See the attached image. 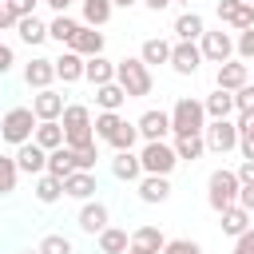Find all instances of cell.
Returning <instances> with one entry per match:
<instances>
[{
    "instance_id": "cell-40",
    "label": "cell",
    "mask_w": 254,
    "mask_h": 254,
    "mask_svg": "<svg viewBox=\"0 0 254 254\" xmlns=\"http://www.w3.org/2000/svg\"><path fill=\"white\" fill-rule=\"evenodd\" d=\"M40 254H75V246H71V238H67V234H44Z\"/></svg>"
},
{
    "instance_id": "cell-36",
    "label": "cell",
    "mask_w": 254,
    "mask_h": 254,
    "mask_svg": "<svg viewBox=\"0 0 254 254\" xmlns=\"http://www.w3.org/2000/svg\"><path fill=\"white\" fill-rule=\"evenodd\" d=\"M131 242H135V246H147V250H163V246H167V234H163L159 226H135V230H131Z\"/></svg>"
},
{
    "instance_id": "cell-19",
    "label": "cell",
    "mask_w": 254,
    "mask_h": 254,
    "mask_svg": "<svg viewBox=\"0 0 254 254\" xmlns=\"http://www.w3.org/2000/svg\"><path fill=\"white\" fill-rule=\"evenodd\" d=\"M111 175H115L119 183H139V179H143L139 151H115V159H111Z\"/></svg>"
},
{
    "instance_id": "cell-50",
    "label": "cell",
    "mask_w": 254,
    "mask_h": 254,
    "mask_svg": "<svg viewBox=\"0 0 254 254\" xmlns=\"http://www.w3.org/2000/svg\"><path fill=\"white\" fill-rule=\"evenodd\" d=\"M234 171H238V179H242V183H254V159H242Z\"/></svg>"
},
{
    "instance_id": "cell-39",
    "label": "cell",
    "mask_w": 254,
    "mask_h": 254,
    "mask_svg": "<svg viewBox=\"0 0 254 254\" xmlns=\"http://www.w3.org/2000/svg\"><path fill=\"white\" fill-rule=\"evenodd\" d=\"M135 143H139V127L123 119V123H119V131L111 135V147H115V151H135Z\"/></svg>"
},
{
    "instance_id": "cell-57",
    "label": "cell",
    "mask_w": 254,
    "mask_h": 254,
    "mask_svg": "<svg viewBox=\"0 0 254 254\" xmlns=\"http://www.w3.org/2000/svg\"><path fill=\"white\" fill-rule=\"evenodd\" d=\"M171 4H190V0H171Z\"/></svg>"
},
{
    "instance_id": "cell-59",
    "label": "cell",
    "mask_w": 254,
    "mask_h": 254,
    "mask_svg": "<svg viewBox=\"0 0 254 254\" xmlns=\"http://www.w3.org/2000/svg\"><path fill=\"white\" fill-rule=\"evenodd\" d=\"M250 4H254V0H250Z\"/></svg>"
},
{
    "instance_id": "cell-33",
    "label": "cell",
    "mask_w": 254,
    "mask_h": 254,
    "mask_svg": "<svg viewBox=\"0 0 254 254\" xmlns=\"http://www.w3.org/2000/svg\"><path fill=\"white\" fill-rule=\"evenodd\" d=\"M75 171V151L64 143V147H56V151H48V175H56V179H67Z\"/></svg>"
},
{
    "instance_id": "cell-18",
    "label": "cell",
    "mask_w": 254,
    "mask_h": 254,
    "mask_svg": "<svg viewBox=\"0 0 254 254\" xmlns=\"http://www.w3.org/2000/svg\"><path fill=\"white\" fill-rule=\"evenodd\" d=\"M83 67H87V60L79 52H71V48H64L56 56V79H64V83H79L83 79Z\"/></svg>"
},
{
    "instance_id": "cell-20",
    "label": "cell",
    "mask_w": 254,
    "mask_h": 254,
    "mask_svg": "<svg viewBox=\"0 0 254 254\" xmlns=\"http://www.w3.org/2000/svg\"><path fill=\"white\" fill-rule=\"evenodd\" d=\"M95 190H99V183H95V171H71V175L64 179V194H67V198H79V202H87Z\"/></svg>"
},
{
    "instance_id": "cell-9",
    "label": "cell",
    "mask_w": 254,
    "mask_h": 254,
    "mask_svg": "<svg viewBox=\"0 0 254 254\" xmlns=\"http://www.w3.org/2000/svg\"><path fill=\"white\" fill-rule=\"evenodd\" d=\"M198 64H202V48L194 40H175V48H171V71L175 75H194Z\"/></svg>"
},
{
    "instance_id": "cell-16",
    "label": "cell",
    "mask_w": 254,
    "mask_h": 254,
    "mask_svg": "<svg viewBox=\"0 0 254 254\" xmlns=\"http://www.w3.org/2000/svg\"><path fill=\"white\" fill-rule=\"evenodd\" d=\"M64 107H67V99H64V91H56V87H44V91L32 95V111H36V119H60Z\"/></svg>"
},
{
    "instance_id": "cell-45",
    "label": "cell",
    "mask_w": 254,
    "mask_h": 254,
    "mask_svg": "<svg viewBox=\"0 0 254 254\" xmlns=\"http://www.w3.org/2000/svg\"><path fill=\"white\" fill-rule=\"evenodd\" d=\"M16 24H20V12H16V8L4 0V4H0V32H8V28L16 32Z\"/></svg>"
},
{
    "instance_id": "cell-10",
    "label": "cell",
    "mask_w": 254,
    "mask_h": 254,
    "mask_svg": "<svg viewBox=\"0 0 254 254\" xmlns=\"http://www.w3.org/2000/svg\"><path fill=\"white\" fill-rule=\"evenodd\" d=\"M218 20L226 24V28H234V32H242V28H254V4L250 0H218Z\"/></svg>"
},
{
    "instance_id": "cell-55",
    "label": "cell",
    "mask_w": 254,
    "mask_h": 254,
    "mask_svg": "<svg viewBox=\"0 0 254 254\" xmlns=\"http://www.w3.org/2000/svg\"><path fill=\"white\" fill-rule=\"evenodd\" d=\"M111 4H115V8H135L139 0H111Z\"/></svg>"
},
{
    "instance_id": "cell-54",
    "label": "cell",
    "mask_w": 254,
    "mask_h": 254,
    "mask_svg": "<svg viewBox=\"0 0 254 254\" xmlns=\"http://www.w3.org/2000/svg\"><path fill=\"white\" fill-rule=\"evenodd\" d=\"M127 254H159V250H147V246H135V242H131V246H127Z\"/></svg>"
},
{
    "instance_id": "cell-35",
    "label": "cell",
    "mask_w": 254,
    "mask_h": 254,
    "mask_svg": "<svg viewBox=\"0 0 254 254\" xmlns=\"http://www.w3.org/2000/svg\"><path fill=\"white\" fill-rule=\"evenodd\" d=\"M79 8H83V24H91V28H103L115 12L111 0H79Z\"/></svg>"
},
{
    "instance_id": "cell-11",
    "label": "cell",
    "mask_w": 254,
    "mask_h": 254,
    "mask_svg": "<svg viewBox=\"0 0 254 254\" xmlns=\"http://www.w3.org/2000/svg\"><path fill=\"white\" fill-rule=\"evenodd\" d=\"M75 222H79V230H83V234H91V238H95L99 230H107V226H111V210H107V202L87 198V202L79 206V218H75Z\"/></svg>"
},
{
    "instance_id": "cell-6",
    "label": "cell",
    "mask_w": 254,
    "mask_h": 254,
    "mask_svg": "<svg viewBox=\"0 0 254 254\" xmlns=\"http://www.w3.org/2000/svg\"><path fill=\"white\" fill-rule=\"evenodd\" d=\"M139 163H143V175H171L179 167V155L167 139H155V143L139 147Z\"/></svg>"
},
{
    "instance_id": "cell-34",
    "label": "cell",
    "mask_w": 254,
    "mask_h": 254,
    "mask_svg": "<svg viewBox=\"0 0 254 254\" xmlns=\"http://www.w3.org/2000/svg\"><path fill=\"white\" fill-rule=\"evenodd\" d=\"M36 198L44 202V206H52V202H60L64 198V179H56V175H36Z\"/></svg>"
},
{
    "instance_id": "cell-12",
    "label": "cell",
    "mask_w": 254,
    "mask_h": 254,
    "mask_svg": "<svg viewBox=\"0 0 254 254\" xmlns=\"http://www.w3.org/2000/svg\"><path fill=\"white\" fill-rule=\"evenodd\" d=\"M135 127H139V139L143 143H155V139H167L171 135V111H143L139 119H135Z\"/></svg>"
},
{
    "instance_id": "cell-21",
    "label": "cell",
    "mask_w": 254,
    "mask_h": 254,
    "mask_svg": "<svg viewBox=\"0 0 254 254\" xmlns=\"http://www.w3.org/2000/svg\"><path fill=\"white\" fill-rule=\"evenodd\" d=\"M135 187H139V198H143V202H151V206L171 198V175H143Z\"/></svg>"
},
{
    "instance_id": "cell-8",
    "label": "cell",
    "mask_w": 254,
    "mask_h": 254,
    "mask_svg": "<svg viewBox=\"0 0 254 254\" xmlns=\"http://www.w3.org/2000/svg\"><path fill=\"white\" fill-rule=\"evenodd\" d=\"M198 48H202V60L206 64H226V60H234V36L230 32H202V40H198Z\"/></svg>"
},
{
    "instance_id": "cell-22",
    "label": "cell",
    "mask_w": 254,
    "mask_h": 254,
    "mask_svg": "<svg viewBox=\"0 0 254 254\" xmlns=\"http://www.w3.org/2000/svg\"><path fill=\"white\" fill-rule=\"evenodd\" d=\"M202 32H206V20L194 8H187V12L175 16V40H202Z\"/></svg>"
},
{
    "instance_id": "cell-32",
    "label": "cell",
    "mask_w": 254,
    "mask_h": 254,
    "mask_svg": "<svg viewBox=\"0 0 254 254\" xmlns=\"http://www.w3.org/2000/svg\"><path fill=\"white\" fill-rule=\"evenodd\" d=\"M95 242H99V250H103V254H127L131 234H127L123 226H107V230H99V234H95Z\"/></svg>"
},
{
    "instance_id": "cell-23",
    "label": "cell",
    "mask_w": 254,
    "mask_h": 254,
    "mask_svg": "<svg viewBox=\"0 0 254 254\" xmlns=\"http://www.w3.org/2000/svg\"><path fill=\"white\" fill-rule=\"evenodd\" d=\"M171 40H163V36H151V40H143V48H139V60L147 64V67H159V64H171Z\"/></svg>"
},
{
    "instance_id": "cell-44",
    "label": "cell",
    "mask_w": 254,
    "mask_h": 254,
    "mask_svg": "<svg viewBox=\"0 0 254 254\" xmlns=\"http://www.w3.org/2000/svg\"><path fill=\"white\" fill-rule=\"evenodd\" d=\"M250 111H254V83L234 91V115H250Z\"/></svg>"
},
{
    "instance_id": "cell-47",
    "label": "cell",
    "mask_w": 254,
    "mask_h": 254,
    "mask_svg": "<svg viewBox=\"0 0 254 254\" xmlns=\"http://www.w3.org/2000/svg\"><path fill=\"white\" fill-rule=\"evenodd\" d=\"M238 151H242V159H254V127L238 131Z\"/></svg>"
},
{
    "instance_id": "cell-13",
    "label": "cell",
    "mask_w": 254,
    "mask_h": 254,
    "mask_svg": "<svg viewBox=\"0 0 254 254\" xmlns=\"http://www.w3.org/2000/svg\"><path fill=\"white\" fill-rule=\"evenodd\" d=\"M16 167H20V175H44L48 171V151L36 139H28V143L16 147Z\"/></svg>"
},
{
    "instance_id": "cell-42",
    "label": "cell",
    "mask_w": 254,
    "mask_h": 254,
    "mask_svg": "<svg viewBox=\"0 0 254 254\" xmlns=\"http://www.w3.org/2000/svg\"><path fill=\"white\" fill-rule=\"evenodd\" d=\"M99 163V147L87 143V147H75V171H95Z\"/></svg>"
},
{
    "instance_id": "cell-5",
    "label": "cell",
    "mask_w": 254,
    "mask_h": 254,
    "mask_svg": "<svg viewBox=\"0 0 254 254\" xmlns=\"http://www.w3.org/2000/svg\"><path fill=\"white\" fill-rule=\"evenodd\" d=\"M36 111L32 107H8L4 115H0V139L4 143H12V147H20V143H28L32 135H36Z\"/></svg>"
},
{
    "instance_id": "cell-52",
    "label": "cell",
    "mask_w": 254,
    "mask_h": 254,
    "mask_svg": "<svg viewBox=\"0 0 254 254\" xmlns=\"http://www.w3.org/2000/svg\"><path fill=\"white\" fill-rule=\"evenodd\" d=\"M44 4H48V8H52V12H67V8H71V4H75V0H44Z\"/></svg>"
},
{
    "instance_id": "cell-7",
    "label": "cell",
    "mask_w": 254,
    "mask_h": 254,
    "mask_svg": "<svg viewBox=\"0 0 254 254\" xmlns=\"http://www.w3.org/2000/svg\"><path fill=\"white\" fill-rule=\"evenodd\" d=\"M202 139H206V151L230 155V151H238V123H230V119H210L206 131H202Z\"/></svg>"
},
{
    "instance_id": "cell-3",
    "label": "cell",
    "mask_w": 254,
    "mask_h": 254,
    "mask_svg": "<svg viewBox=\"0 0 254 254\" xmlns=\"http://www.w3.org/2000/svg\"><path fill=\"white\" fill-rule=\"evenodd\" d=\"M206 107L194 95H179L171 107V135H202L206 131Z\"/></svg>"
},
{
    "instance_id": "cell-30",
    "label": "cell",
    "mask_w": 254,
    "mask_h": 254,
    "mask_svg": "<svg viewBox=\"0 0 254 254\" xmlns=\"http://www.w3.org/2000/svg\"><path fill=\"white\" fill-rule=\"evenodd\" d=\"M32 139H36L44 151H56V147H64V123H60V119H40Z\"/></svg>"
},
{
    "instance_id": "cell-53",
    "label": "cell",
    "mask_w": 254,
    "mask_h": 254,
    "mask_svg": "<svg viewBox=\"0 0 254 254\" xmlns=\"http://www.w3.org/2000/svg\"><path fill=\"white\" fill-rule=\"evenodd\" d=\"M151 12H163V8H171V0H143Z\"/></svg>"
},
{
    "instance_id": "cell-14",
    "label": "cell",
    "mask_w": 254,
    "mask_h": 254,
    "mask_svg": "<svg viewBox=\"0 0 254 254\" xmlns=\"http://www.w3.org/2000/svg\"><path fill=\"white\" fill-rule=\"evenodd\" d=\"M52 79H56V60H48V56H32V60L24 64V83H28V87L44 91V87H52Z\"/></svg>"
},
{
    "instance_id": "cell-43",
    "label": "cell",
    "mask_w": 254,
    "mask_h": 254,
    "mask_svg": "<svg viewBox=\"0 0 254 254\" xmlns=\"http://www.w3.org/2000/svg\"><path fill=\"white\" fill-rule=\"evenodd\" d=\"M159 254H202V246L194 238H167V246Z\"/></svg>"
},
{
    "instance_id": "cell-56",
    "label": "cell",
    "mask_w": 254,
    "mask_h": 254,
    "mask_svg": "<svg viewBox=\"0 0 254 254\" xmlns=\"http://www.w3.org/2000/svg\"><path fill=\"white\" fill-rule=\"evenodd\" d=\"M20 254H40V246H36V250H20Z\"/></svg>"
},
{
    "instance_id": "cell-58",
    "label": "cell",
    "mask_w": 254,
    "mask_h": 254,
    "mask_svg": "<svg viewBox=\"0 0 254 254\" xmlns=\"http://www.w3.org/2000/svg\"><path fill=\"white\" fill-rule=\"evenodd\" d=\"M0 4H4V0H0Z\"/></svg>"
},
{
    "instance_id": "cell-31",
    "label": "cell",
    "mask_w": 254,
    "mask_h": 254,
    "mask_svg": "<svg viewBox=\"0 0 254 254\" xmlns=\"http://www.w3.org/2000/svg\"><path fill=\"white\" fill-rule=\"evenodd\" d=\"M175 155H179V163H194V159H202L206 155V139L202 135H175Z\"/></svg>"
},
{
    "instance_id": "cell-26",
    "label": "cell",
    "mask_w": 254,
    "mask_h": 254,
    "mask_svg": "<svg viewBox=\"0 0 254 254\" xmlns=\"http://www.w3.org/2000/svg\"><path fill=\"white\" fill-rule=\"evenodd\" d=\"M218 218H222V234H230V238H238L242 230H250V226H254V222H250L254 214H250L246 206H238V202H234V206H226Z\"/></svg>"
},
{
    "instance_id": "cell-38",
    "label": "cell",
    "mask_w": 254,
    "mask_h": 254,
    "mask_svg": "<svg viewBox=\"0 0 254 254\" xmlns=\"http://www.w3.org/2000/svg\"><path fill=\"white\" fill-rule=\"evenodd\" d=\"M119 123H123V115H119V111H99V115H95V139L111 143V135L119 131Z\"/></svg>"
},
{
    "instance_id": "cell-29",
    "label": "cell",
    "mask_w": 254,
    "mask_h": 254,
    "mask_svg": "<svg viewBox=\"0 0 254 254\" xmlns=\"http://www.w3.org/2000/svg\"><path fill=\"white\" fill-rule=\"evenodd\" d=\"M127 99H131V95H127V91H123V87H119L115 79H111V83H99V87H95V107H99V111H119V107H123Z\"/></svg>"
},
{
    "instance_id": "cell-15",
    "label": "cell",
    "mask_w": 254,
    "mask_h": 254,
    "mask_svg": "<svg viewBox=\"0 0 254 254\" xmlns=\"http://www.w3.org/2000/svg\"><path fill=\"white\" fill-rule=\"evenodd\" d=\"M214 83L218 87H226V91H238V87H246L250 83V67H246V60H226V64H218V75H214Z\"/></svg>"
},
{
    "instance_id": "cell-48",
    "label": "cell",
    "mask_w": 254,
    "mask_h": 254,
    "mask_svg": "<svg viewBox=\"0 0 254 254\" xmlns=\"http://www.w3.org/2000/svg\"><path fill=\"white\" fill-rule=\"evenodd\" d=\"M12 64H16V52H12V44H4V40H0V75H8V71H12Z\"/></svg>"
},
{
    "instance_id": "cell-28",
    "label": "cell",
    "mask_w": 254,
    "mask_h": 254,
    "mask_svg": "<svg viewBox=\"0 0 254 254\" xmlns=\"http://www.w3.org/2000/svg\"><path fill=\"white\" fill-rule=\"evenodd\" d=\"M83 79H87L91 87L111 83V79H115V60H107V56H91V60H87V67H83Z\"/></svg>"
},
{
    "instance_id": "cell-49",
    "label": "cell",
    "mask_w": 254,
    "mask_h": 254,
    "mask_svg": "<svg viewBox=\"0 0 254 254\" xmlns=\"http://www.w3.org/2000/svg\"><path fill=\"white\" fill-rule=\"evenodd\" d=\"M238 206H246V210L254 214V183H242V190H238Z\"/></svg>"
},
{
    "instance_id": "cell-51",
    "label": "cell",
    "mask_w": 254,
    "mask_h": 254,
    "mask_svg": "<svg viewBox=\"0 0 254 254\" xmlns=\"http://www.w3.org/2000/svg\"><path fill=\"white\" fill-rule=\"evenodd\" d=\"M8 4H12V8H16V12H20V16H32V12H36V4H40V0H8Z\"/></svg>"
},
{
    "instance_id": "cell-2",
    "label": "cell",
    "mask_w": 254,
    "mask_h": 254,
    "mask_svg": "<svg viewBox=\"0 0 254 254\" xmlns=\"http://www.w3.org/2000/svg\"><path fill=\"white\" fill-rule=\"evenodd\" d=\"M115 83H119L131 99H143V95H151V87H155L151 67H147L139 56H123V60H115Z\"/></svg>"
},
{
    "instance_id": "cell-46",
    "label": "cell",
    "mask_w": 254,
    "mask_h": 254,
    "mask_svg": "<svg viewBox=\"0 0 254 254\" xmlns=\"http://www.w3.org/2000/svg\"><path fill=\"white\" fill-rule=\"evenodd\" d=\"M234 254H254V226L234 238Z\"/></svg>"
},
{
    "instance_id": "cell-17",
    "label": "cell",
    "mask_w": 254,
    "mask_h": 254,
    "mask_svg": "<svg viewBox=\"0 0 254 254\" xmlns=\"http://www.w3.org/2000/svg\"><path fill=\"white\" fill-rule=\"evenodd\" d=\"M71 52H79L83 60H91V56H103V32L99 28H91V24H79V32L71 36V44H67Z\"/></svg>"
},
{
    "instance_id": "cell-25",
    "label": "cell",
    "mask_w": 254,
    "mask_h": 254,
    "mask_svg": "<svg viewBox=\"0 0 254 254\" xmlns=\"http://www.w3.org/2000/svg\"><path fill=\"white\" fill-rule=\"evenodd\" d=\"M16 36H20V44H28V48H36V44H44L48 40V24L32 12V16H20V24H16Z\"/></svg>"
},
{
    "instance_id": "cell-37",
    "label": "cell",
    "mask_w": 254,
    "mask_h": 254,
    "mask_svg": "<svg viewBox=\"0 0 254 254\" xmlns=\"http://www.w3.org/2000/svg\"><path fill=\"white\" fill-rule=\"evenodd\" d=\"M20 183V167H16V155H0V194H12Z\"/></svg>"
},
{
    "instance_id": "cell-27",
    "label": "cell",
    "mask_w": 254,
    "mask_h": 254,
    "mask_svg": "<svg viewBox=\"0 0 254 254\" xmlns=\"http://www.w3.org/2000/svg\"><path fill=\"white\" fill-rule=\"evenodd\" d=\"M79 32V20H71L67 12H56L52 20H48V40H56V44H71V36Z\"/></svg>"
},
{
    "instance_id": "cell-1",
    "label": "cell",
    "mask_w": 254,
    "mask_h": 254,
    "mask_svg": "<svg viewBox=\"0 0 254 254\" xmlns=\"http://www.w3.org/2000/svg\"><path fill=\"white\" fill-rule=\"evenodd\" d=\"M60 123H64V143H67L71 151L95 143V115H91L87 103H67L64 115H60Z\"/></svg>"
},
{
    "instance_id": "cell-4",
    "label": "cell",
    "mask_w": 254,
    "mask_h": 254,
    "mask_svg": "<svg viewBox=\"0 0 254 254\" xmlns=\"http://www.w3.org/2000/svg\"><path fill=\"white\" fill-rule=\"evenodd\" d=\"M238 190H242L238 171H230V167L210 171V179H206V202H210L214 214H222L226 206H234V202H238Z\"/></svg>"
},
{
    "instance_id": "cell-24",
    "label": "cell",
    "mask_w": 254,
    "mask_h": 254,
    "mask_svg": "<svg viewBox=\"0 0 254 254\" xmlns=\"http://www.w3.org/2000/svg\"><path fill=\"white\" fill-rule=\"evenodd\" d=\"M202 107H206V119H230V115H234V91L214 87V91L202 99Z\"/></svg>"
},
{
    "instance_id": "cell-41",
    "label": "cell",
    "mask_w": 254,
    "mask_h": 254,
    "mask_svg": "<svg viewBox=\"0 0 254 254\" xmlns=\"http://www.w3.org/2000/svg\"><path fill=\"white\" fill-rule=\"evenodd\" d=\"M234 56L246 60V64L254 60V28H242V32L234 36Z\"/></svg>"
}]
</instances>
